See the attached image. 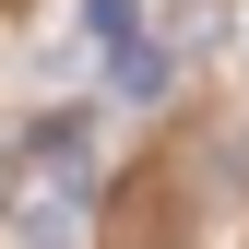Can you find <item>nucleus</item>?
Segmentation results:
<instances>
[{"label":"nucleus","mask_w":249,"mask_h":249,"mask_svg":"<svg viewBox=\"0 0 249 249\" xmlns=\"http://www.w3.org/2000/svg\"><path fill=\"white\" fill-rule=\"evenodd\" d=\"M0 190H12V142H0Z\"/></svg>","instance_id":"nucleus-3"},{"label":"nucleus","mask_w":249,"mask_h":249,"mask_svg":"<svg viewBox=\"0 0 249 249\" xmlns=\"http://www.w3.org/2000/svg\"><path fill=\"white\" fill-rule=\"evenodd\" d=\"M12 237H24V249H95V213H83V166H48L36 190L12 202Z\"/></svg>","instance_id":"nucleus-2"},{"label":"nucleus","mask_w":249,"mask_h":249,"mask_svg":"<svg viewBox=\"0 0 249 249\" xmlns=\"http://www.w3.org/2000/svg\"><path fill=\"white\" fill-rule=\"evenodd\" d=\"M83 36H95V59L119 71V95H166V48H154L142 0H83Z\"/></svg>","instance_id":"nucleus-1"}]
</instances>
